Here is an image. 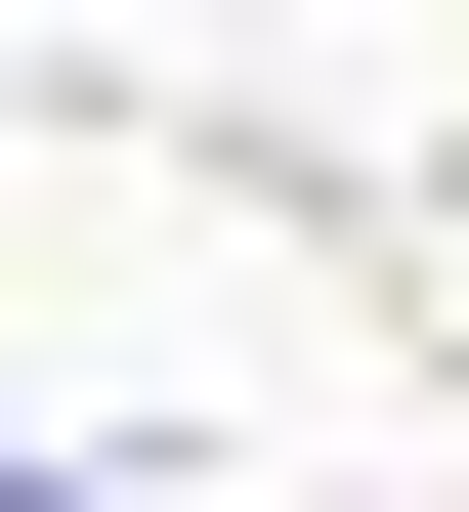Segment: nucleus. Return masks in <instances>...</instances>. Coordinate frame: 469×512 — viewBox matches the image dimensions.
I'll use <instances>...</instances> for the list:
<instances>
[{"label":"nucleus","instance_id":"f257e3e1","mask_svg":"<svg viewBox=\"0 0 469 512\" xmlns=\"http://www.w3.org/2000/svg\"><path fill=\"white\" fill-rule=\"evenodd\" d=\"M0 512H43V470H0Z\"/></svg>","mask_w":469,"mask_h":512}]
</instances>
